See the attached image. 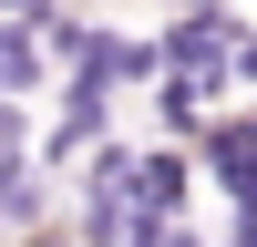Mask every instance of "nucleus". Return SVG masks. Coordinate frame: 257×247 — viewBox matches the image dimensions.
I'll return each instance as SVG.
<instances>
[{"label":"nucleus","mask_w":257,"mask_h":247,"mask_svg":"<svg viewBox=\"0 0 257 247\" xmlns=\"http://www.w3.org/2000/svg\"><path fill=\"white\" fill-rule=\"evenodd\" d=\"M21 165H31V155H0V185H11V175H21Z\"/></svg>","instance_id":"nucleus-4"},{"label":"nucleus","mask_w":257,"mask_h":247,"mask_svg":"<svg viewBox=\"0 0 257 247\" xmlns=\"http://www.w3.org/2000/svg\"><path fill=\"white\" fill-rule=\"evenodd\" d=\"M41 82H52V52H41L31 21H0V103H31Z\"/></svg>","instance_id":"nucleus-1"},{"label":"nucleus","mask_w":257,"mask_h":247,"mask_svg":"<svg viewBox=\"0 0 257 247\" xmlns=\"http://www.w3.org/2000/svg\"><path fill=\"white\" fill-rule=\"evenodd\" d=\"M52 11H62V0H0V21H31V31H41Z\"/></svg>","instance_id":"nucleus-3"},{"label":"nucleus","mask_w":257,"mask_h":247,"mask_svg":"<svg viewBox=\"0 0 257 247\" xmlns=\"http://www.w3.org/2000/svg\"><path fill=\"white\" fill-rule=\"evenodd\" d=\"M31 226H52V175H41V165H21V175L0 185V247H21Z\"/></svg>","instance_id":"nucleus-2"}]
</instances>
